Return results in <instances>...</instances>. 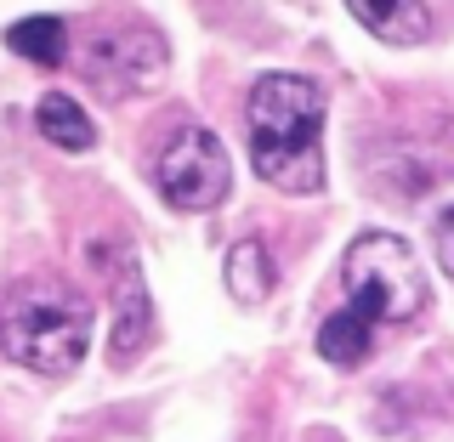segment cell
<instances>
[{
    "instance_id": "6da1fadb",
    "label": "cell",
    "mask_w": 454,
    "mask_h": 442,
    "mask_svg": "<svg viewBox=\"0 0 454 442\" xmlns=\"http://www.w3.org/2000/svg\"><path fill=\"white\" fill-rule=\"evenodd\" d=\"M324 120H330V91L324 80L273 68L250 85L245 125H250V165L267 188L278 193H324Z\"/></svg>"
},
{
    "instance_id": "7a4b0ae2",
    "label": "cell",
    "mask_w": 454,
    "mask_h": 442,
    "mask_svg": "<svg viewBox=\"0 0 454 442\" xmlns=\"http://www.w3.org/2000/svg\"><path fill=\"white\" fill-rule=\"evenodd\" d=\"M91 301L63 278H23L0 306V352L28 375L63 380L91 352Z\"/></svg>"
},
{
    "instance_id": "3957f363",
    "label": "cell",
    "mask_w": 454,
    "mask_h": 442,
    "mask_svg": "<svg viewBox=\"0 0 454 442\" xmlns=\"http://www.w3.org/2000/svg\"><path fill=\"white\" fill-rule=\"evenodd\" d=\"M340 290H347V312H358L369 330H380V323H415L426 312V301H432L409 238L380 233V227L375 233H358L347 244Z\"/></svg>"
},
{
    "instance_id": "277c9868",
    "label": "cell",
    "mask_w": 454,
    "mask_h": 442,
    "mask_svg": "<svg viewBox=\"0 0 454 442\" xmlns=\"http://www.w3.org/2000/svg\"><path fill=\"white\" fill-rule=\"evenodd\" d=\"M170 68V46L160 35V23L148 18H103L85 35L80 51V74L91 80V91L103 103H131V97L153 91Z\"/></svg>"
},
{
    "instance_id": "5b68a950",
    "label": "cell",
    "mask_w": 454,
    "mask_h": 442,
    "mask_svg": "<svg viewBox=\"0 0 454 442\" xmlns=\"http://www.w3.org/2000/svg\"><path fill=\"white\" fill-rule=\"evenodd\" d=\"M153 188L170 210H182V216H205V210L227 205V193H233V159H227V142L216 131H205V125L182 120L176 131L160 142V153H153Z\"/></svg>"
},
{
    "instance_id": "8992f818",
    "label": "cell",
    "mask_w": 454,
    "mask_h": 442,
    "mask_svg": "<svg viewBox=\"0 0 454 442\" xmlns=\"http://www.w3.org/2000/svg\"><path fill=\"white\" fill-rule=\"evenodd\" d=\"M153 335V312H148V283H142L137 261L120 267V278H114V363H131L142 358V346H148Z\"/></svg>"
},
{
    "instance_id": "52a82bcc",
    "label": "cell",
    "mask_w": 454,
    "mask_h": 442,
    "mask_svg": "<svg viewBox=\"0 0 454 442\" xmlns=\"http://www.w3.org/2000/svg\"><path fill=\"white\" fill-rule=\"evenodd\" d=\"M352 23L369 28L375 40H387V46H420V40H432V6L426 0H358Z\"/></svg>"
},
{
    "instance_id": "ba28073f",
    "label": "cell",
    "mask_w": 454,
    "mask_h": 442,
    "mask_svg": "<svg viewBox=\"0 0 454 442\" xmlns=\"http://www.w3.org/2000/svg\"><path fill=\"white\" fill-rule=\"evenodd\" d=\"M222 278H227V295H233L239 306H262V301H273V290H278L273 250H267L262 238H239V244L227 250Z\"/></svg>"
},
{
    "instance_id": "9c48e42d",
    "label": "cell",
    "mask_w": 454,
    "mask_h": 442,
    "mask_svg": "<svg viewBox=\"0 0 454 442\" xmlns=\"http://www.w3.org/2000/svg\"><path fill=\"white\" fill-rule=\"evenodd\" d=\"M35 131L51 142V148H63V153H85V148H97V125H91V113H85L68 91H40V103H35Z\"/></svg>"
},
{
    "instance_id": "30bf717a",
    "label": "cell",
    "mask_w": 454,
    "mask_h": 442,
    "mask_svg": "<svg viewBox=\"0 0 454 442\" xmlns=\"http://www.w3.org/2000/svg\"><path fill=\"white\" fill-rule=\"evenodd\" d=\"M68 23L57 18V12H35V18H18L6 28V51L23 57V63L35 68H63L68 63Z\"/></svg>"
},
{
    "instance_id": "8fae6325",
    "label": "cell",
    "mask_w": 454,
    "mask_h": 442,
    "mask_svg": "<svg viewBox=\"0 0 454 442\" xmlns=\"http://www.w3.org/2000/svg\"><path fill=\"white\" fill-rule=\"evenodd\" d=\"M369 352H375V330H369L358 312L335 306L330 318L318 323V358L330 368H340V375H347V368H364Z\"/></svg>"
},
{
    "instance_id": "7c38bea8",
    "label": "cell",
    "mask_w": 454,
    "mask_h": 442,
    "mask_svg": "<svg viewBox=\"0 0 454 442\" xmlns=\"http://www.w3.org/2000/svg\"><path fill=\"white\" fill-rule=\"evenodd\" d=\"M449 216L454 210H437V221H432V244H437V267H443V273H454V261H449Z\"/></svg>"
},
{
    "instance_id": "4fadbf2b",
    "label": "cell",
    "mask_w": 454,
    "mask_h": 442,
    "mask_svg": "<svg viewBox=\"0 0 454 442\" xmlns=\"http://www.w3.org/2000/svg\"><path fill=\"white\" fill-rule=\"evenodd\" d=\"M324 442H335V431H324Z\"/></svg>"
}]
</instances>
